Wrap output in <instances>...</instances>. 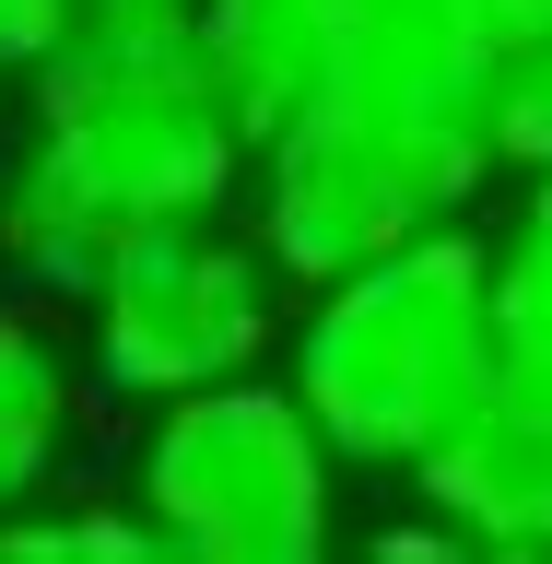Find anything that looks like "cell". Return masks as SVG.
<instances>
[{"instance_id":"obj_1","label":"cell","mask_w":552,"mask_h":564,"mask_svg":"<svg viewBox=\"0 0 552 564\" xmlns=\"http://www.w3.org/2000/svg\"><path fill=\"white\" fill-rule=\"evenodd\" d=\"M247 130L212 83L201 35L153 12H83L24 70V130L0 153V259L24 294H95L141 224L224 212Z\"/></svg>"},{"instance_id":"obj_2","label":"cell","mask_w":552,"mask_h":564,"mask_svg":"<svg viewBox=\"0 0 552 564\" xmlns=\"http://www.w3.org/2000/svg\"><path fill=\"white\" fill-rule=\"evenodd\" d=\"M294 400L342 470H412L470 400L494 388V306H483V236L470 212L435 236H400L353 271L306 282L294 352H282Z\"/></svg>"},{"instance_id":"obj_3","label":"cell","mask_w":552,"mask_h":564,"mask_svg":"<svg viewBox=\"0 0 552 564\" xmlns=\"http://www.w3.org/2000/svg\"><path fill=\"white\" fill-rule=\"evenodd\" d=\"M130 506L176 564H317L342 541V447L317 435L294 377L247 365L188 400H153Z\"/></svg>"},{"instance_id":"obj_4","label":"cell","mask_w":552,"mask_h":564,"mask_svg":"<svg viewBox=\"0 0 552 564\" xmlns=\"http://www.w3.org/2000/svg\"><path fill=\"white\" fill-rule=\"evenodd\" d=\"M247 165H259V247H271L282 282H329L400 236H435L506 176L470 118L377 106V95H342V83L306 118H282Z\"/></svg>"},{"instance_id":"obj_5","label":"cell","mask_w":552,"mask_h":564,"mask_svg":"<svg viewBox=\"0 0 552 564\" xmlns=\"http://www.w3.org/2000/svg\"><path fill=\"white\" fill-rule=\"evenodd\" d=\"M83 329H95V377L118 400H188L212 377L271 365L282 271H271L259 236H224L212 212H176V224H141L95 271Z\"/></svg>"},{"instance_id":"obj_6","label":"cell","mask_w":552,"mask_h":564,"mask_svg":"<svg viewBox=\"0 0 552 564\" xmlns=\"http://www.w3.org/2000/svg\"><path fill=\"white\" fill-rule=\"evenodd\" d=\"M412 494L458 553L552 564V377L494 365V388L412 458Z\"/></svg>"},{"instance_id":"obj_7","label":"cell","mask_w":552,"mask_h":564,"mask_svg":"<svg viewBox=\"0 0 552 564\" xmlns=\"http://www.w3.org/2000/svg\"><path fill=\"white\" fill-rule=\"evenodd\" d=\"M188 35H201L224 106H236L247 153L282 118H306L342 70V0H188Z\"/></svg>"},{"instance_id":"obj_8","label":"cell","mask_w":552,"mask_h":564,"mask_svg":"<svg viewBox=\"0 0 552 564\" xmlns=\"http://www.w3.org/2000/svg\"><path fill=\"white\" fill-rule=\"evenodd\" d=\"M71 435H83V365L24 294H0V518L59 494Z\"/></svg>"},{"instance_id":"obj_9","label":"cell","mask_w":552,"mask_h":564,"mask_svg":"<svg viewBox=\"0 0 552 564\" xmlns=\"http://www.w3.org/2000/svg\"><path fill=\"white\" fill-rule=\"evenodd\" d=\"M483 306H494V365L552 377V165L518 176V212L483 236Z\"/></svg>"},{"instance_id":"obj_10","label":"cell","mask_w":552,"mask_h":564,"mask_svg":"<svg viewBox=\"0 0 552 564\" xmlns=\"http://www.w3.org/2000/svg\"><path fill=\"white\" fill-rule=\"evenodd\" d=\"M483 130H494V165H506V176H541L552 165V12L494 35V59H483Z\"/></svg>"},{"instance_id":"obj_11","label":"cell","mask_w":552,"mask_h":564,"mask_svg":"<svg viewBox=\"0 0 552 564\" xmlns=\"http://www.w3.org/2000/svg\"><path fill=\"white\" fill-rule=\"evenodd\" d=\"M153 553V529H141V506L118 494V506H12L0 518V564H141Z\"/></svg>"},{"instance_id":"obj_12","label":"cell","mask_w":552,"mask_h":564,"mask_svg":"<svg viewBox=\"0 0 552 564\" xmlns=\"http://www.w3.org/2000/svg\"><path fill=\"white\" fill-rule=\"evenodd\" d=\"M71 24H83V0H0V83H12V70H35Z\"/></svg>"},{"instance_id":"obj_13","label":"cell","mask_w":552,"mask_h":564,"mask_svg":"<svg viewBox=\"0 0 552 564\" xmlns=\"http://www.w3.org/2000/svg\"><path fill=\"white\" fill-rule=\"evenodd\" d=\"M458 12H470V24H483V35H506V24H541L552 0H458Z\"/></svg>"},{"instance_id":"obj_14","label":"cell","mask_w":552,"mask_h":564,"mask_svg":"<svg viewBox=\"0 0 552 564\" xmlns=\"http://www.w3.org/2000/svg\"><path fill=\"white\" fill-rule=\"evenodd\" d=\"M83 12H153V24H188V0H83Z\"/></svg>"}]
</instances>
